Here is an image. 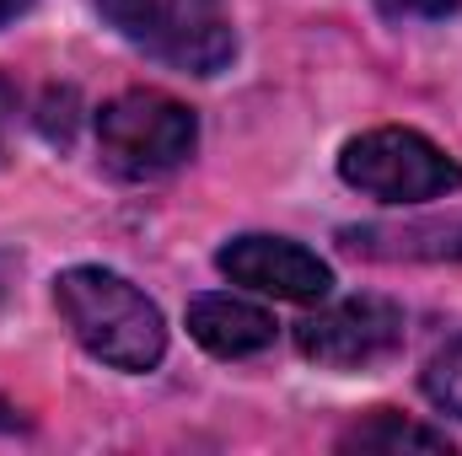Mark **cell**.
<instances>
[{"instance_id":"cell-1","label":"cell","mask_w":462,"mask_h":456,"mask_svg":"<svg viewBox=\"0 0 462 456\" xmlns=\"http://www.w3.org/2000/svg\"><path fill=\"white\" fill-rule=\"evenodd\" d=\"M54 306L76 343L114 370H151L167 354V323L156 301H145V290L114 269H65L54 279Z\"/></svg>"},{"instance_id":"cell-2","label":"cell","mask_w":462,"mask_h":456,"mask_svg":"<svg viewBox=\"0 0 462 456\" xmlns=\"http://www.w3.org/2000/svg\"><path fill=\"white\" fill-rule=\"evenodd\" d=\"M339 178L382 205H420V199H441L462 188L457 161L420 129H398V123L365 129L360 140H349L339 156Z\"/></svg>"},{"instance_id":"cell-3","label":"cell","mask_w":462,"mask_h":456,"mask_svg":"<svg viewBox=\"0 0 462 456\" xmlns=\"http://www.w3.org/2000/svg\"><path fill=\"white\" fill-rule=\"evenodd\" d=\"M97 5L134 49L189 76H216L236 49L221 0H97Z\"/></svg>"},{"instance_id":"cell-4","label":"cell","mask_w":462,"mask_h":456,"mask_svg":"<svg viewBox=\"0 0 462 456\" xmlns=\"http://www.w3.org/2000/svg\"><path fill=\"white\" fill-rule=\"evenodd\" d=\"M199 123L167 92H124L97 114V145L118 178H162L194 156Z\"/></svg>"},{"instance_id":"cell-5","label":"cell","mask_w":462,"mask_h":456,"mask_svg":"<svg viewBox=\"0 0 462 456\" xmlns=\"http://www.w3.org/2000/svg\"><path fill=\"white\" fill-rule=\"evenodd\" d=\"M296 349L328 370H365L403 349V312L387 296H349L296 328Z\"/></svg>"},{"instance_id":"cell-6","label":"cell","mask_w":462,"mask_h":456,"mask_svg":"<svg viewBox=\"0 0 462 456\" xmlns=\"http://www.w3.org/2000/svg\"><path fill=\"white\" fill-rule=\"evenodd\" d=\"M216 269L231 285H247L274 301H323L334 285L328 263L285 236H236L216 252Z\"/></svg>"},{"instance_id":"cell-7","label":"cell","mask_w":462,"mask_h":456,"mask_svg":"<svg viewBox=\"0 0 462 456\" xmlns=\"http://www.w3.org/2000/svg\"><path fill=\"white\" fill-rule=\"evenodd\" d=\"M189 333L221 360H242L274 343V317L242 296H194L189 301Z\"/></svg>"},{"instance_id":"cell-8","label":"cell","mask_w":462,"mask_h":456,"mask_svg":"<svg viewBox=\"0 0 462 456\" xmlns=\"http://www.w3.org/2000/svg\"><path fill=\"white\" fill-rule=\"evenodd\" d=\"M349 252L365 258H462V221H425V226H349Z\"/></svg>"},{"instance_id":"cell-9","label":"cell","mask_w":462,"mask_h":456,"mask_svg":"<svg viewBox=\"0 0 462 456\" xmlns=\"http://www.w3.org/2000/svg\"><path fill=\"white\" fill-rule=\"evenodd\" d=\"M339 451H376V456H398V451H425V456H452V441L430 424H414L393 408H376L371 419H360L355 430L339 435Z\"/></svg>"},{"instance_id":"cell-10","label":"cell","mask_w":462,"mask_h":456,"mask_svg":"<svg viewBox=\"0 0 462 456\" xmlns=\"http://www.w3.org/2000/svg\"><path fill=\"white\" fill-rule=\"evenodd\" d=\"M425 397H430L441 414H457L462 419V339H452L430 365H425Z\"/></svg>"},{"instance_id":"cell-11","label":"cell","mask_w":462,"mask_h":456,"mask_svg":"<svg viewBox=\"0 0 462 456\" xmlns=\"http://www.w3.org/2000/svg\"><path fill=\"white\" fill-rule=\"evenodd\" d=\"M462 0H376V11L382 16H420V22H441V16H452Z\"/></svg>"},{"instance_id":"cell-12","label":"cell","mask_w":462,"mask_h":456,"mask_svg":"<svg viewBox=\"0 0 462 456\" xmlns=\"http://www.w3.org/2000/svg\"><path fill=\"white\" fill-rule=\"evenodd\" d=\"M32 11V0H0V27H11L16 16H27Z\"/></svg>"},{"instance_id":"cell-13","label":"cell","mask_w":462,"mask_h":456,"mask_svg":"<svg viewBox=\"0 0 462 456\" xmlns=\"http://www.w3.org/2000/svg\"><path fill=\"white\" fill-rule=\"evenodd\" d=\"M11 114H16V108H11V87L0 81V150H5V129H11Z\"/></svg>"}]
</instances>
